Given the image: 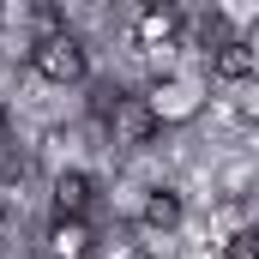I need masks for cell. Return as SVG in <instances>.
<instances>
[{
    "instance_id": "cell-2",
    "label": "cell",
    "mask_w": 259,
    "mask_h": 259,
    "mask_svg": "<svg viewBox=\"0 0 259 259\" xmlns=\"http://www.w3.org/2000/svg\"><path fill=\"white\" fill-rule=\"evenodd\" d=\"M109 127H115V145H145V139L157 133V115H151L145 97H121L115 115H109Z\"/></svg>"
},
{
    "instance_id": "cell-8",
    "label": "cell",
    "mask_w": 259,
    "mask_h": 259,
    "mask_svg": "<svg viewBox=\"0 0 259 259\" xmlns=\"http://www.w3.org/2000/svg\"><path fill=\"white\" fill-rule=\"evenodd\" d=\"M145 223H151V229H175V223H181V193H175V187H157V193L145 199Z\"/></svg>"
},
{
    "instance_id": "cell-7",
    "label": "cell",
    "mask_w": 259,
    "mask_h": 259,
    "mask_svg": "<svg viewBox=\"0 0 259 259\" xmlns=\"http://www.w3.org/2000/svg\"><path fill=\"white\" fill-rule=\"evenodd\" d=\"M175 36H181V12L175 6H145L139 12V42L145 49H175Z\"/></svg>"
},
{
    "instance_id": "cell-10",
    "label": "cell",
    "mask_w": 259,
    "mask_h": 259,
    "mask_svg": "<svg viewBox=\"0 0 259 259\" xmlns=\"http://www.w3.org/2000/svg\"><path fill=\"white\" fill-rule=\"evenodd\" d=\"M6 115H12V109H6V97H0V127H6Z\"/></svg>"
},
{
    "instance_id": "cell-6",
    "label": "cell",
    "mask_w": 259,
    "mask_h": 259,
    "mask_svg": "<svg viewBox=\"0 0 259 259\" xmlns=\"http://www.w3.org/2000/svg\"><path fill=\"white\" fill-rule=\"evenodd\" d=\"M49 259H91V223L84 217H55L49 223Z\"/></svg>"
},
{
    "instance_id": "cell-9",
    "label": "cell",
    "mask_w": 259,
    "mask_h": 259,
    "mask_svg": "<svg viewBox=\"0 0 259 259\" xmlns=\"http://www.w3.org/2000/svg\"><path fill=\"white\" fill-rule=\"evenodd\" d=\"M229 259H259V229H241L229 241Z\"/></svg>"
},
{
    "instance_id": "cell-4",
    "label": "cell",
    "mask_w": 259,
    "mask_h": 259,
    "mask_svg": "<svg viewBox=\"0 0 259 259\" xmlns=\"http://www.w3.org/2000/svg\"><path fill=\"white\" fill-rule=\"evenodd\" d=\"M145 103H151V115H157V127H163V121H187V115H193V109H199V91L187 84V78H163Z\"/></svg>"
},
{
    "instance_id": "cell-3",
    "label": "cell",
    "mask_w": 259,
    "mask_h": 259,
    "mask_svg": "<svg viewBox=\"0 0 259 259\" xmlns=\"http://www.w3.org/2000/svg\"><path fill=\"white\" fill-rule=\"evenodd\" d=\"M217 78H259V36H229L217 55H211Z\"/></svg>"
},
{
    "instance_id": "cell-5",
    "label": "cell",
    "mask_w": 259,
    "mask_h": 259,
    "mask_svg": "<svg viewBox=\"0 0 259 259\" xmlns=\"http://www.w3.org/2000/svg\"><path fill=\"white\" fill-rule=\"evenodd\" d=\"M91 199H97V181L84 169H61L55 175V217H84Z\"/></svg>"
},
{
    "instance_id": "cell-1",
    "label": "cell",
    "mask_w": 259,
    "mask_h": 259,
    "mask_svg": "<svg viewBox=\"0 0 259 259\" xmlns=\"http://www.w3.org/2000/svg\"><path fill=\"white\" fill-rule=\"evenodd\" d=\"M30 66H36L49 84H78V78L91 72V55H84V42H78L72 30H55V36H36Z\"/></svg>"
},
{
    "instance_id": "cell-11",
    "label": "cell",
    "mask_w": 259,
    "mask_h": 259,
    "mask_svg": "<svg viewBox=\"0 0 259 259\" xmlns=\"http://www.w3.org/2000/svg\"><path fill=\"white\" fill-rule=\"evenodd\" d=\"M0 217H6V193H0Z\"/></svg>"
}]
</instances>
